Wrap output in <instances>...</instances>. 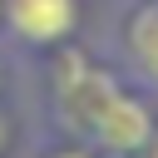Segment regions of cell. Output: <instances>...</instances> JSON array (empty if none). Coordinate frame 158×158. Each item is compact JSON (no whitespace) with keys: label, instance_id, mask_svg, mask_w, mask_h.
Listing matches in <instances>:
<instances>
[{"label":"cell","instance_id":"1","mask_svg":"<svg viewBox=\"0 0 158 158\" xmlns=\"http://www.w3.org/2000/svg\"><path fill=\"white\" fill-rule=\"evenodd\" d=\"M79 0H0V44L15 59H40L79 35Z\"/></svg>","mask_w":158,"mask_h":158},{"label":"cell","instance_id":"2","mask_svg":"<svg viewBox=\"0 0 158 158\" xmlns=\"http://www.w3.org/2000/svg\"><path fill=\"white\" fill-rule=\"evenodd\" d=\"M153 128H158V118H153L148 99L123 79V84L114 89V99L99 109V118H94V128H89L84 143H89L99 158H123V153H143L148 138H153Z\"/></svg>","mask_w":158,"mask_h":158},{"label":"cell","instance_id":"3","mask_svg":"<svg viewBox=\"0 0 158 158\" xmlns=\"http://www.w3.org/2000/svg\"><path fill=\"white\" fill-rule=\"evenodd\" d=\"M118 59L123 74L133 84H143L148 94H158V0H133L118 15Z\"/></svg>","mask_w":158,"mask_h":158},{"label":"cell","instance_id":"4","mask_svg":"<svg viewBox=\"0 0 158 158\" xmlns=\"http://www.w3.org/2000/svg\"><path fill=\"white\" fill-rule=\"evenodd\" d=\"M20 148V109L10 94H0V158H10Z\"/></svg>","mask_w":158,"mask_h":158},{"label":"cell","instance_id":"5","mask_svg":"<svg viewBox=\"0 0 158 158\" xmlns=\"http://www.w3.org/2000/svg\"><path fill=\"white\" fill-rule=\"evenodd\" d=\"M35 158H99V153H94L89 143H79V138H59V133H49V143H40Z\"/></svg>","mask_w":158,"mask_h":158},{"label":"cell","instance_id":"6","mask_svg":"<svg viewBox=\"0 0 158 158\" xmlns=\"http://www.w3.org/2000/svg\"><path fill=\"white\" fill-rule=\"evenodd\" d=\"M10 74H15V54L0 44V94H10Z\"/></svg>","mask_w":158,"mask_h":158}]
</instances>
